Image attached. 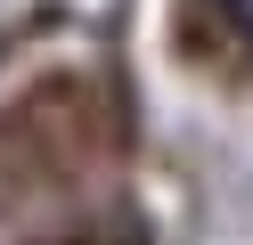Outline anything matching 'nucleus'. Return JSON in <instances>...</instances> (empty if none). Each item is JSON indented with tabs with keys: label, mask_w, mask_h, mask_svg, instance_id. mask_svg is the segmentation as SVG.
<instances>
[{
	"label": "nucleus",
	"mask_w": 253,
	"mask_h": 245,
	"mask_svg": "<svg viewBox=\"0 0 253 245\" xmlns=\"http://www.w3.org/2000/svg\"><path fill=\"white\" fill-rule=\"evenodd\" d=\"M220 16H229V25H237V33L253 41V0H220Z\"/></svg>",
	"instance_id": "f257e3e1"
}]
</instances>
